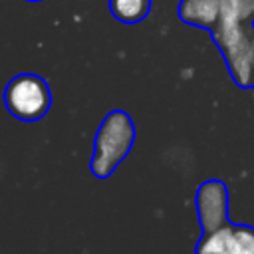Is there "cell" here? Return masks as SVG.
<instances>
[{
  "mask_svg": "<svg viewBox=\"0 0 254 254\" xmlns=\"http://www.w3.org/2000/svg\"><path fill=\"white\" fill-rule=\"evenodd\" d=\"M252 87H254V38H252Z\"/></svg>",
  "mask_w": 254,
  "mask_h": 254,
  "instance_id": "cell-9",
  "label": "cell"
},
{
  "mask_svg": "<svg viewBox=\"0 0 254 254\" xmlns=\"http://www.w3.org/2000/svg\"><path fill=\"white\" fill-rule=\"evenodd\" d=\"M194 254H254V226L228 222L214 232L200 234Z\"/></svg>",
  "mask_w": 254,
  "mask_h": 254,
  "instance_id": "cell-5",
  "label": "cell"
},
{
  "mask_svg": "<svg viewBox=\"0 0 254 254\" xmlns=\"http://www.w3.org/2000/svg\"><path fill=\"white\" fill-rule=\"evenodd\" d=\"M246 22L220 18L214 30V40L224 54L228 71L236 85L252 87V34Z\"/></svg>",
  "mask_w": 254,
  "mask_h": 254,
  "instance_id": "cell-2",
  "label": "cell"
},
{
  "mask_svg": "<svg viewBox=\"0 0 254 254\" xmlns=\"http://www.w3.org/2000/svg\"><path fill=\"white\" fill-rule=\"evenodd\" d=\"M179 14L187 24L214 28L220 20L222 6L220 0H183Z\"/></svg>",
  "mask_w": 254,
  "mask_h": 254,
  "instance_id": "cell-6",
  "label": "cell"
},
{
  "mask_svg": "<svg viewBox=\"0 0 254 254\" xmlns=\"http://www.w3.org/2000/svg\"><path fill=\"white\" fill-rule=\"evenodd\" d=\"M135 123L129 113L115 109L107 113L93 137L89 171L95 179H107L123 163L135 143Z\"/></svg>",
  "mask_w": 254,
  "mask_h": 254,
  "instance_id": "cell-1",
  "label": "cell"
},
{
  "mask_svg": "<svg viewBox=\"0 0 254 254\" xmlns=\"http://www.w3.org/2000/svg\"><path fill=\"white\" fill-rule=\"evenodd\" d=\"M220 18L238 22H250L254 18V0H220Z\"/></svg>",
  "mask_w": 254,
  "mask_h": 254,
  "instance_id": "cell-8",
  "label": "cell"
},
{
  "mask_svg": "<svg viewBox=\"0 0 254 254\" xmlns=\"http://www.w3.org/2000/svg\"><path fill=\"white\" fill-rule=\"evenodd\" d=\"M196 216L202 234L214 232L230 222L228 218V187L220 179H208L198 185L194 196Z\"/></svg>",
  "mask_w": 254,
  "mask_h": 254,
  "instance_id": "cell-4",
  "label": "cell"
},
{
  "mask_svg": "<svg viewBox=\"0 0 254 254\" xmlns=\"http://www.w3.org/2000/svg\"><path fill=\"white\" fill-rule=\"evenodd\" d=\"M4 103L10 115L22 121H38L52 107L48 83L34 73H20L6 85Z\"/></svg>",
  "mask_w": 254,
  "mask_h": 254,
  "instance_id": "cell-3",
  "label": "cell"
},
{
  "mask_svg": "<svg viewBox=\"0 0 254 254\" xmlns=\"http://www.w3.org/2000/svg\"><path fill=\"white\" fill-rule=\"evenodd\" d=\"M149 10V0H111V12L125 24L139 22Z\"/></svg>",
  "mask_w": 254,
  "mask_h": 254,
  "instance_id": "cell-7",
  "label": "cell"
}]
</instances>
